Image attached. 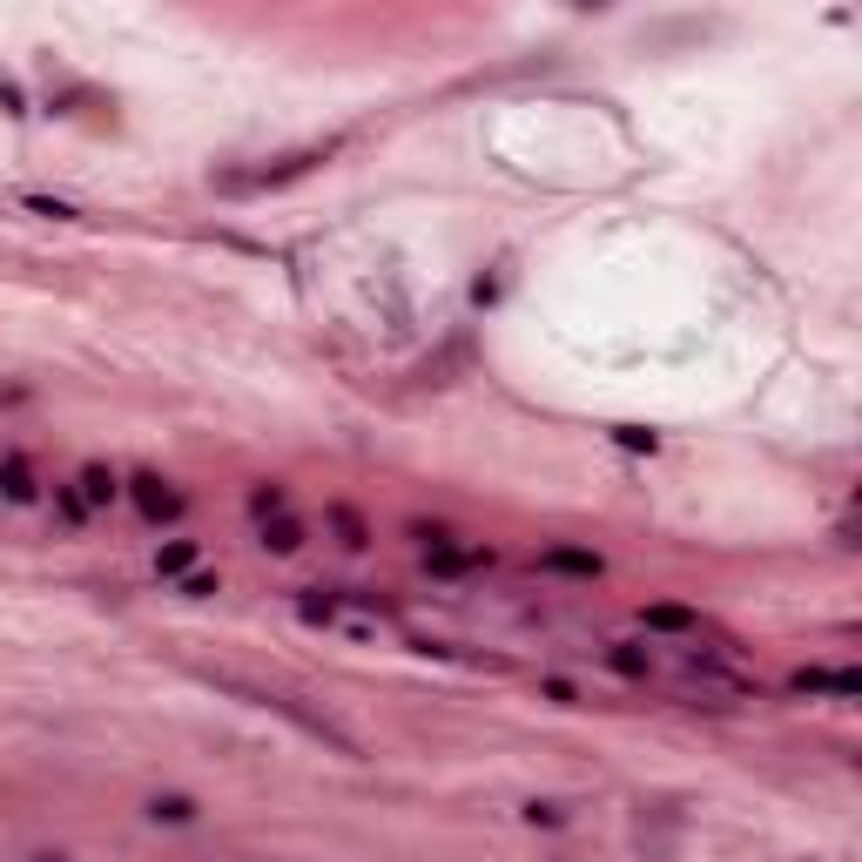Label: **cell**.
Here are the masks:
<instances>
[{
  "label": "cell",
  "mask_w": 862,
  "mask_h": 862,
  "mask_svg": "<svg viewBox=\"0 0 862 862\" xmlns=\"http://www.w3.org/2000/svg\"><path fill=\"white\" fill-rule=\"evenodd\" d=\"M203 809H196V796H148V822H168V829H189Z\"/></svg>",
  "instance_id": "cell-11"
},
{
  "label": "cell",
  "mask_w": 862,
  "mask_h": 862,
  "mask_svg": "<svg viewBox=\"0 0 862 862\" xmlns=\"http://www.w3.org/2000/svg\"><path fill=\"white\" fill-rule=\"evenodd\" d=\"M0 499H8V505H34V499H41L28 459H0Z\"/></svg>",
  "instance_id": "cell-9"
},
{
  "label": "cell",
  "mask_w": 862,
  "mask_h": 862,
  "mask_svg": "<svg viewBox=\"0 0 862 862\" xmlns=\"http://www.w3.org/2000/svg\"><path fill=\"white\" fill-rule=\"evenodd\" d=\"M122 492H129V505L142 512L148 526H176V520H183V492L168 485L162 472H135V479H129Z\"/></svg>",
  "instance_id": "cell-3"
},
{
  "label": "cell",
  "mask_w": 862,
  "mask_h": 862,
  "mask_svg": "<svg viewBox=\"0 0 862 862\" xmlns=\"http://www.w3.org/2000/svg\"><path fill=\"white\" fill-rule=\"evenodd\" d=\"M209 680L223 687V695H243L249 708H277V715H284V721H297V728H304L310 741H324V748H337V755H358V741H351V735H343V728H330L324 715H310V708H297L290 695H277V687H249V680H229V674H209Z\"/></svg>",
  "instance_id": "cell-1"
},
{
  "label": "cell",
  "mask_w": 862,
  "mask_h": 862,
  "mask_svg": "<svg viewBox=\"0 0 862 862\" xmlns=\"http://www.w3.org/2000/svg\"><path fill=\"white\" fill-rule=\"evenodd\" d=\"M176 593H183V599H209V593H223V579L196 566V573H183V579H176Z\"/></svg>",
  "instance_id": "cell-15"
},
{
  "label": "cell",
  "mask_w": 862,
  "mask_h": 862,
  "mask_svg": "<svg viewBox=\"0 0 862 862\" xmlns=\"http://www.w3.org/2000/svg\"><path fill=\"white\" fill-rule=\"evenodd\" d=\"M789 695H829V701H855V695H862V674H855V667H796V674H789Z\"/></svg>",
  "instance_id": "cell-4"
},
{
  "label": "cell",
  "mask_w": 862,
  "mask_h": 862,
  "mask_svg": "<svg viewBox=\"0 0 862 862\" xmlns=\"http://www.w3.org/2000/svg\"><path fill=\"white\" fill-rule=\"evenodd\" d=\"M324 520H330V533H337V546H351V553H365V546H371V526L358 520V512H351V505H330V512H324Z\"/></svg>",
  "instance_id": "cell-10"
},
{
  "label": "cell",
  "mask_w": 862,
  "mask_h": 862,
  "mask_svg": "<svg viewBox=\"0 0 862 862\" xmlns=\"http://www.w3.org/2000/svg\"><path fill=\"white\" fill-rule=\"evenodd\" d=\"M337 155V142H310V148H297V155H277L270 168H243V176H216V189H229V196H249V189H284V183H297V176H310L317 162H330Z\"/></svg>",
  "instance_id": "cell-2"
},
{
  "label": "cell",
  "mask_w": 862,
  "mask_h": 862,
  "mask_svg": "<svg viewBox=\"0 0 862 862\" xmlns=\"http://www.w3.org/2000/svg\"><path fill=\"white\" fill-rule=\"evenodd\" d=\"M654 815H660L667 829H680V809H667V802H654ZM634 842H640V855H654V862L667 855V842H660V835H634Z\"/></svg>",
  "instance_id": "cell-14"
},
{
  "label": "cell",
  "mask_w": 862,
  "mask_h": 862,
  "mask_svg": "<svg viewBox=\"0 0 862 862\" xmlns=\"http://www.w3.org/2000/svg\"><path fill=\"white\" fill-rule=\"evenodd\" d=\"M249 526H256V546H264V553H277V560L304 553V526L290 520V512H270V520H249Z\"/></svg>",
  "instance_id": "cell-6"
},
{
  "label": "cell",
  "mask_w": 862,
  "mask_h": 862,
  "mask_svg": "<svg viewBox=\"0 0 862 862\" xmlns=\"http://www.w3.org/2000/svg\"><path fill=\"white\" fill-rule=\"evenodd\" d=\"M34 862H74V855H61V849H41V855H34Z\"/></svg>",
  "instance_id": "cell-21"
},
{
  "label": "cell",
  "mask_w": 862,
  "mask_h": 862,
  "mask_svg": "<svg viewBox=\"0 0 862 862\" xmlns=\"http://www.w3.org/2000/svg\"><path fill=\"white\" fill-rule=\"evenodd\" d=\"M54 505H61V520H74V526L89 520V505H81V492H74V485H54Z\"/></svg>",
  "instance_id": "cell-17"
},
{
  "label": "cell",
  "mask_w": 862,
  "mask_h": 862,
  "mask_svg": "<svg viewBox=\"0 0 862 862\" xmlns=\"http://www.w3.org/2000/svg\"><path fill=\"white\" fill-rule=\"evenodd\" d=\"M607 660H614V667H620V674H640V680H647V674H654V660H647V654H634V647H614V654H607Z\"/></svg>",
  "instance_id": "cell-18"
},
{
  "label": "cell",
  "mask_w": 862,
  "mask_h": 862,
  "mask_svg": "<svg viewBox=\"0 0 862 862\" xmlns=\"http://www.w3.org/2000/svg\"><path fill=\"white\" fill-rule=\"evenodd\" d=\"M520 815H526L533 829H560V822H566V809H560V802H526Z\"/></svg>",
  "instance_id": "cell-16"
},
{
  "label": "cell",
  "mask_w": 862,
  "mask_h": 862,
  "mask_svg": "<svg viewBox=\"0 0 862 862\" xmlns=\"http://www.w3.org/2000/svg\"><path fill=\"white\" fill-rule=\"evenodd\" d=\"M270 512H290L284 485H249V520H270Z\"/></svg>",
  "instance_id": "cell-13"
},
{
  "label": "cell",
  "mask_w": 862,
  "mask_h": 862,
  "mask_svg": "<svg viewBox=\"0 0 862 862\" xmlns=\"http://www.w3.org/2000/svg\"><path fill=\"white\" fill-rule=\"evenodd\" d=\"M74 492H81V505H89V512H102V505L122 499V479H115L109 465H81V472H74Z\"/></svg>",
  "instance_id": "cell-7"
},
{
  "label": "cell",
  "mask_w": 862,
  "mask_h": 862,
  "mask_svg": "<svg viewBox=\"0 0 862 862\" xmlns=\"http://www.w3.org/2000/svg\"><path fill=\"white\" fill-rule=\"evenodd\" d=\"M540 573H560V579H599V573H607V560L586 553V546H546V553H540Z\"/></svg>",
  "instance_id": "cell-5"
},
{
  "label": "cell",
  "mask_w": 862,
  "mask_h": 862,
  "mask_svg": "<svg viewBox=\"0 0 862 862\" xmlns=\"http://www.w3.org/2000/svg\"><path fill=\"white\" fill-rule=\"evenodd\" d=\"M620 445H627V452H654V431H634V424H620Z\"/></svg>",
  "instance_id": "cell-20"
},
{
  "label": "cell",
  "mask_w": 862,
  "mask_h": 862,
  "mask_svg": "<svg viewBox=\"0 0 862 862\" xmlns=\"http://www.w3.org/2000/svg\"><path fill=\"white\" fill-rule=\"evenodd\" d=\"M640 627H647V634H680V640H701V614H695V607H667V599L640 614Z\"/></svg>",
  "instance_id": "cell-8"
},
{
  "label": "cell",
  "mask_w": 862,
  "mask_h": 862,
  "mask_svg": "<svg viewBox=\"0 0 862 862\" xmlns=\"http://www.w3.org/2000/svg\"><path fill=\"white\" fill-rule=\"evenodd\" d=\"M28 209H41V216H54V223H74V203H54V196H28Z\"/></svg>",
  "instance_id": "cell-19"
},
{
  "label": "cell",
  "mask_w": 862,
  "mask_h": 862,
  "mask_svg": "<svg viewBox=\"0 0 862 862\" xmlns=\"http://www.w3.org/2000/svg\"><path fill=\"white\" fill-rule=\"evenodd\" d=\"M183 573H196V540H168L155 553V579H183Z\"/></svg>",
  "instance_id": "cell-12"
}]
</instances>
